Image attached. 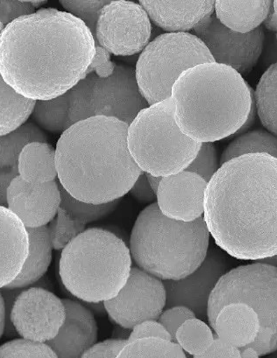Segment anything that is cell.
I'll list each match as a JSON object with an SVG mask.
<instances>
[{"label": "cell", "instance_id": "obj_40", "mask_svg": "<svg viewBox=\"0 0 277 358\" xmlns=\"http://www.w3.org/2000/svg\"><path fill=\"white\" fill-rule=\"evenodd\" d=\"M117 64L111 61V54L105 48L96 47V54L88 69L87 74L94 73L99 78H106L113 76Z\"/></svg>", "mask_w": 277, "mask_h": 358}, {"label": "cell", "instance_id": "obj_8", "mask_svg": "<svg viewBox=\"0 0 277 358\" xmlns=\"http://www.w3.org/2000/svg\"><path fill=\"white\" fill-rule=\"evenodd\" d=\"M245 303L261 322L257 339L251 344L260 356L277 350V268L262 262L241 266L220 278L208 303L207 319L213 328L225 306Z\"/></svg>", "mask_w": 277, "mask_h": 358}, {"label": "cell", "instance_id": "obj_11", "mask_svg": "<svg viewBox=\"0 0 277 358\" xmlns=\"http://www.w3.org/2000/svg\"><path fill=\"white\" fill-rule=\"evenodd\" d=\"M150 17L138 3L110 1L100 13L95 41L110 54L131 57L141 53L150 43Z\"/></svg>", "mask_w": 277, "mask_h": 358}, {"label": "cell", "instance_id": "obj_45", "mask_svg": "<svg viewBox=\"0 0 277 358\" xmlns=\"http://www.w3.org/2000/svg\"><path fill=\"white\" fill-rule=\"evenodd\" d=\"M264 25L270 31L276 33L277 40V1L272 2L268 18L265 20Z\"/></svg>", "mask_w": 277, "mask_h": 358}, {"label": "cell", "instance_id": "obj_38", "mask_svg": "<svg viewBox=\"0 0 277 358\" xmlns=\"http://www.w3.org/2000/svg\"><path fill=\"white\" fill-rule=\"evenodd\" d=\"M36 12L30 1H0V22L4 29L15 20Z\"/></svg>", "mask_w": 277, "mask_h": 358}, {"label": "cell", "instance_id": "obj_4", "mask_svg": "<svg viewBox=\"0 0 277 358\" xmlns=\"http://www.w3.org/2000/svg\"><path fill=\"white\" fill-rule=\"evenodd\" d=\"M175 120L199 143L232 137L247 121L251 87L228 66L208 62L183 73L172 87Z\"/></svg>", "mask_w": 277, "mask_h": 358}, {"label": "cell", "instance_id": "obj_10", "mask_svg": "<svg viewBox=\"0 0 277 358\" xmlns=\"http://www.w3.org/2000/svg\"><path fill=\"white\" fill-rule=\"evenodd\" d=\"M66 95L69 128L94 117L117 118L129 126L138 113L148 106L138 90L134 69L122 64H117L109 78L90 73Z\"/></svg>", "mask_w": 277, "mask_h": 358}, {"label": "cell", "instance_id": "obj_43", "mask_svg": "<svg viewBox=\"0 0 277 358\" xmlns=\"http://www.w3.org/2000/svg\"><path fill=\"white\" fill-rule=\"evenodd\" d=\"M129 193L138 203L152 204L157 200V194L151 189L150 183L148 182L147 173L144 172L138 177Z\"/></svg>", "mask_w": 277, "mask_h": 358}, {"label": "cell", "instance_id": "obj_5", "mask_svg": "<svg viewBox=\"0 0 277 358\" xmlns=\"http://www.w3.org/2000/svg\"><path fill=\"white\" fill-rule=\"evenodd\" d=\"M210 236L203 217L189 222L173 220L154 203L141 212L132 229V259L159 280H182L202 265Z\"/></svg>", "mask_w": 277, "mask_h": 358}, {"label": "cell", "instance_id": "obj_24", "mask_svg": "<svg viewBox=\"0 0 277 358\" xmlns=\"http://www.w3.org/2000/svg\"><path fill=\"white\" fill-rule=\"evenodd\" d=\"M271 6L272 1H216L214 12L228 29L247 34L265 22Z\"/></svg>", "mask_w": 277, "mask_h": 358}, {"label": "cell", "instance_id": "obj_47", "mask_svg": "<svg viewBox=\"0 0 277 358\" xmlns=\"http://www.w3.org/2000/svg\"><path fill=\"white\" fill-rule=\"evenodd\" d=\"M132 329L123 328V327L119 326V328L115 329L113 331V339L127 341L129 339Z\"/></svg>", "mask_w": 277, "mask_h": 358}, {"label": "cell", "instance_id": "obj_52", "mask_svg": "<svg viewBox=\"0 0 277 358\" xmlns=\"http://www.w3.org/2000/svg\"><path fill=\"white\" fill-rule=\"evenodd\" d=\"M3 29H4V26H3L2 23L0 22V34H1Z\"/></svg>", "mask_w": 277, "mask_h": 358}, {"label": "cell", "instance_id": "obj_16", "mask_svg": "<svg viewBox=\"0 0 277 358\" xmlns=\"http://www.w3.org/2000/svg\"><path fill=\"white\" fill-rule=\"evenodd\" d=\"M61 205L60 185L54 182L30 183L16 176L6 190V207L27 229L48 226Z\"/></svg>", "mask_w": 277, "mask_h": 358}, {"label": "cell", "instance_id": "obj_15", "mask_svg": "<svg viewBox=\"0 0 277 358\" xmlns=\"http://www.w3.org/2000/svg\"><path fill=\"white\" fill-rule=\"evenodd\" d=\"M228 268L229 263L224 252L216 248L210 249L195 272L182 280L164 281L166 307H185L204 321L207 318L211 294Z\"/></svg>", "mask_w": 277, "mask_h": 358}, {"label": "cell", "instance_id": "obj_21", "mask_svg": "<svg viewBox=\"0 0 277 358\" xmlns=\"http://www.w3.org/2000/svg\"><path fill=\"white\" fill-rule=\"evenodd\" d=\"M213 329L217 338L240 350L257 339L261 322L254 309L236 302L221 308Z\"/></svg>", "mask_w": 277, "mask_h": 358}, {"label": "cell", "instance_id": "obj_50", "mask_svg": "<svg viewBox=\"0 0 277 358\" xmlns=\"http://www.w3.org/2000/svg\"><path fill=\"white\" fill-rule=\"evenodd\" d=\"M257 262L268 264V265L275 266L277 268V255L272 257V258L263 259Z\"/></svg>", "mask_w": 277, "mask_h": 358}, {"label": "cell", "instance_id": "obj_12", "mask_svg": "<svg viewBox=\"0 0 277 358\" xmlns=\"http://www.w3.org/2000/svg\"><path fill=\"white\" fill-rule=\"evenodd\" d=\"M192 30L209 50L214 62L228 66L242 76L255 68L264 45L262 27L247 34L235 32L223 25L215 15L207 16Z\"/></svg>", "mask_w": 277, "mask_h": 358}, {"label": "cell", "instance_id": "obj_27", "mask_svg": "<svg viewBox=\"0 0 277 358\" xmlns=\"http://www.w3.org/2000/svg\"><path fill=\"white\" fill-rule=\"evenodd\" d=\"M256 154L269 155L277 159V136L267 130L249 131L227 145L221 155L220 165L241 156Z\"/></svg>", "mask_w": 277, "mask_h": 358}, {"label": "cell", "instance_id": "obj_13", "mask_svg": "<svg viewBox=\"0 0 277 358\" xmlns=\"http://www.w3.org/2000/svg\"><path fill=\"white\" fill-rule=\"evenodd\" d=\"M164 281L138 267H132L122 289L104 302L106 311L116 324L128 329L146 321H158L166 307Z\"/></svg>", "mask_w": 277, "mask_h": 358}, {"label": "cell", "instance_id": "obj_14", "mask_svg": "<svg viewBox=\"0 0 277 358\" xmlns=\"http://www.w3.org/2000/svg\"><path fill=\"white\" fill-rule=\"evenodd\" d=\"M64 302L51 292L29 287L17 295L9 319L22 339L47 343L57 336L65 321Z\"/></svg>", "mask_w": 277, "mask_h": 358}, {"label": "cell", "instance_id": "obj_17", "mask_svg": "<svg viewBox=\"0 0 277 358\" xmlns=\"http://www.w3.org/2000/svg\"><path fill=\"white\" fill-rule=\"evenodd\" d=\"M206 187V180L190 172L162 177L157 203L162 213L173 220L196 221L204 215Z\"/></svg>", "mask_w": 277, "mask_h": 358}, {"label": "cell", "instance_id": "obj_26", "mask_svg": "<svg viewBox=\"0 0 277 358\" xmlns=\"http://www.w3.org/2000/svg\"><path fill=\"white\" fill-rule=\"evenodd\" d=\"M36 101L15 92L0 75V136L13 133L32 116Z\"/></svg>", "mask_w": 277, "mask_h": 358}, {"label": "cell", "instance_id": "obj_6", "mask_svg": "<svg viewBox=\"0 0 277 358\" xmlns=\"http://www.w3.org/2000/svg\"><path fill=\"white\" fill-rule=\"evenodd\" d=\"M132 269L129 248L106 229H85L62 250L59 274L69 293L86 303L116 297Z\"/></svg>", "mask_w": 277, "mask_h": 358}, {"label": "cell", "instance_id": "obj_39", "mask_svg": "<svg viewBox=\"0 0 277 358\" xmlns=\"http://www.w3.org/2000/svg\"><path fill=\"white\" fill-rule=\"evenodd\" d=\"M146 338H159L167 341H172L171 335H169L164 327L157 321H146L135 326L132 329L128 343L134 342V341L146 339ZM173 342V341H172Z\"/></svg>", "mask_w": 277, "mask_h": 358}, {"label": "cell", "instance_id": "obj_35", "mask_svg": "<svg viewBox=\"0 0 277 358\" xmlns=\"http://www.w3.org/2000/svg\"><path fill=\"white\" fill-rule=\"evenodd\" d=\"M215 145L211 142L201 144L199 152L185 171L196 173L208 183L220 169Z\"/></svg>", "mask_w": 277, "mask_h": 358}, {"label": "cell", "instance_id": "obj_30", "mask_svg": "<svg viewBox=\"0 0 277 358\" xmlns=\"http://www.w3.org/2000/svg\"><path fill=\"white\" fill-rule=\"evenodd\" d=\"M116 358H187L178 343L159 338H146L127 343Z\"/></svg>", "mask_w": 277, "mask_h": 358}, {"label": "cell", "instance_id": "obj_9", "mask_svg": "<svg viewBox=\"0 0 277 358\" xmlns=\"http://www.w3.org/2000/svg\"><path fill=\"white\" fill-rule=\"evenodd\" d=\"M214 62L195 34L166 33L150 41L138 57L135 78L148 106L171 97L172 87L183 72Z\"/></svg>", "mask_w": 277, "mask_h": 358}, {"label": "cell", "instance_id": "obj_1", "mask_svg": "<svg viewBox=\"0 0 277 358\" xmlns=\"http://www.w3.org/2000/svg\"><path fill=\"white\" fill-rule=\"evenodd\" d=\"M96 47L80 20L57 9H39L3 29L0 75L26 99H57L85 78Z\"/></svg>", "mask_w": 277, "mask_h": 358}, {"label": "cell", "instance_id": "obj_32", "mask_svg": "<svg viewBox=\"0 0 277 358\" xmlns=\"http://www.w3.org/2000/svg\"><path fill=\"white\" fill-rule=\"evenodd\" d=\"M214 340L215 337L211 327L197 317L183 323L176 335V343L183 351L194 357L204 353Z\"/></svg>", "mask_w": 277, "mask_h": 358}, {"label": "cell", "instance_id": "obj_28", "mask_svg": "<svg viewBox=\"0 0 277 358\" xmlns=\"http://www.w3.org/2000/svg\"><path fill=\"white\" fill-rule=\"evenodd\" d=\"M255 100L262 126L277 136V62L262 75L256 87Z\"/></svg>", "mask_w": 277, "mask_h": 358}, {"label": "cell", "instance_id": "obj_23", "mask_svg": "<svg viewBox=\"0 0 277 358\" xmlns=\"http://www.w3.org/2000/svg\"><path fill=\"white\" fill-rule=\"evenodd\" d=\"M29 236V253L22 272L6 289H24L32 286L47 273L52 260V246L48 226L27 229Z\"/></svg>", "mask_w": 277, "mask_h": 358}, {"label": "cell", "instance_id": "obj_25", "mask_svg": "<svg viewBox=\"0 0 277 358\" xmlns=\"http://www.w3.org/2000/svg\"><path fill=\"white\" fill-rule=\"evenodd\" d=\"M18 176L30 183H47L57 178L55 149L47 142L24 145L18 159Z\"/></svg>", "mask_w": 277, "mask_h": 358}, {"label": "cell", "instance_id": "obj_51", "mask_svg": "<svg viewBox=\"0 0 277 358\" xmlns=\"http://www.w3.org/2000/svg\"><path fill=\"white\" fill-rule=\"evenodd\" d=\"M31 4L34 6V8H40L41 6L46 5L47 1H30Z\"/></svg>", "mask_w": 277, "mask_h": 358}, {"label": "cell", "instance_id": "obj_49", "mask_svg": "<svg viewBox=\"0 0 277 358\" xmlns=\"http://www.w3.org/2000/svg\"><path fill=\"white\" fill-rule=\"evenodd\" d=\"M147 178L148 183H150L151 189L154 190V192L155 194H157L159 185H160V183L162 182V177L155 176L150 175V173H147Z\"/></svg>", "mask_w": 277, "mask_h": 358}, {"label": "cell", "instance_id": "obj_37", "mask_svg": "<svg viewBox=\"0 0 277 358\" xmlns=\"http://www.w3.org/2000/svg\"><path fill=\"white\" fill-rule=\"evenodd\" d=\"M195 317V314L190 309L178 306L162 312L158 321L171 335L173 342L176 343V332L180 327L188 320Z\"/></svg>", "mask_w": 277, "mask_h": 358}, {"label": "cell", "instance_id": "obj_34", "mask_svg": "<svg viewBox=\"0 0 277 358\" xmlns=\"http://www.w3.org/2000/svg\"><path fill=\"white\" fill-rule=\"evenodd\" d=\"M0 358H57L47 343L15 339L0 346Z\"/></svg>", "mask_w": 277, "mask_h": 358}, {"label": "cell", "instance_id": "obj_31", "mask_svg": "<svg viewBox=\"0 0 277 358\" xmlns=\"http://www.w3.org/2000/svg\"><path fill=\"white\" fill-rule=\"evenodd\" d=\"M60 190V208L72 220L85 226L90 222L101 220V219L108 217L120 204V200L104 204L85 203V201H79L71 196L61 185Z\"/></svg>", "mask_w": 277, "mask_h": 358}, {"label": "cell", "instance_id": "obj_41", "mask_svg": "<svg viewBox=\"0 0 277 358\" xmlns=\"http://www.w3.org/2000/svg\"><path fill=\"white\" fill-rule=\"evenodd\" d=\"M127 341L110 339L95 344L81 358H116Z\"/></svg>", "mask_w": 277, "mask_h": 358}, {"label": "cell", "instance_id": "obj_3", "mask_svg": "<svg viewBox=\"0 0 277 358\" xmlns=\"http://www.w3.org/2000/svg\"><path fill=\"white\" fill-rule=\"evenodd\" d=\"M127 130V124L109 117H90L68 128L55 148L59 184L85 203L120 200L143 173L128 150Z\"/></svg>", "mask_w": 277, "mask_h": 358}, {"label": "cell", "instance_id": "obj_29", "mask_svg": "<svg viewBox=\"0 0 277 358\" xmlns=\"http://www.w3.org/2000/svg\"><path fill=\"white\" fill-rule=\"evenodd\" d=\"M32 117L41 130L64 133L68 127V99L66 93L57 99L36 101Z\"/></svg>", "mask_w": 277, "mask_h": 358}, {"label": "cell", "instance_id": "obj_19", "mask_svg": "<svg viewBox=\"0 0 277 358\" xmlns=\"http://www.w3.org/2000/svg\"><path fill=\"white\" fill-rule=\"evenodd\" d=\"M29 253V232L8 207L0 205V289L19 276Z\"/></svg>", "mask_w": 277, "mask_h": 358}, {"label": "cell", "instance_id": "obj_20", "mask_svg": "<svg viewBox=\"0 0 277 358\" xmlns=\"http://www.w3.org/2000/svg\"><path fill=\"white\" fill-rule=\"evenodd\" d=\"M150 20L167 33H187L213 15L215 1H140Z\"/></svg>", "mask_w": 277, "mask_h": 358}, {"label": "cell", "instance_id": "obj_2", "mask_svg": "<svg viewBox=\"0 0 277 358\" xmlns=\"http://www.w3.org/2000/svg\"><path fill=\"white\" fill-rule=\"evenodd\" d=\"M204 220L217 246L241 260L277 255V159L241 156L207 183Z\"/></svg>", "mask_w": 277, "mask_h": 358}, {"label": "cell", "instance_id": "obj_48", "mask_svg": "<svg viewBox=\"0 0 277 358\" xmlns=\"http://www.w3.org/2000/svg\"><path fill=\"white\" fill-rule=\"evenodd\" d=\"M241 358H260V355L254 348L247 346L240 349Z\"/></svg>", "mask_w": 277, "mask_h": 358}, {"label": "cell", "instance_id": "obj_42", "mask_svg": "<svg viewBox=\"0 0 277 358\" xmlns=\"http://www.w3.org/2000/svg\"><path fill=\"white\" fill-rule=\"evenodd\" d=\"M193 358H241V353L237 348L215 338L212 345L204 353Z\"/></svg>", "mask_w": 277, "mask_h": 358}, {"label": "cell", "instance_id": "obj_7", "mask_svg": "<svg viewBox=\"0 0 277 358\" xmlns=\"http://www.w3.org/2000/svg\"><path fill=\"white\" fill-rule=\"evenodd\" d=\"M201 144L180 130L171 97L141 110L128 126L132 158L141 171L152 176L166 177L185 171Z\"/></svg>", "mask_w": 277, "mask_h": 358}, {"label": "cell", "instance_id": "obj_36", "mask_svg": "<svg viewBox=\"0 0 277 358\" xmlns=\"http://www.w3.org/2000/svg\"><path fill=\"white\" fill-rule=\"evenodd\" d=\"M110 1H60L67 13L76 17L91 31L95 36L97 23L102 9Z\"/></svg>", "mask_w": 277, "mask_h": 358}, {"label": "cell", "instance_id": "obj_22", "mask_svg": "<svg viewBox=\"0 0 277 358\" xmlns=\"http://www.w3.org/2000/svg\"><path fill=\"white\" fill-rule=\"evenodd\" d=\"M47 142L43 130L34 123H27L13 133L0 136V205L6 204V190L18 176V159L24 145L30 142Z\"/></svg>", "mask_w": 277, "mask_h": 358}, {"label": "cell", "instance_id": "obj_18", "mask_svg": "<svg viewBox=\"0 0 277 358\" xmlns=\"http://www.w3.org/2000/svg\"><path fill=\"white\" fill-rule=\"evenodd\" d=\"M66 316L57 336L48 342L57 358H81L98 340L94 315L78 301L64 299Z\"/></svg>", "mask_w": 277, "mask_h": 358}, {"label": "cell", "instance_id": "obj_33", "mask_svg": "<svg viewBox=\"0 0 277 358\" xmlns=\"http://www.w3.org/2000/svg\"><path fill=\"white\" fill-rule=\"evenodd\" d=\"M86 226L72 220L61 208L57 215L48 225L53 249L64 250L69 243L85 231Z\"/></svg>", "mask_w": 277, "mask_h": 358}, {"label": "cell", "instance_id": "obj_46", "mask_svg": "<svg viewBox=\"0 0 277 358\" xmlns=\"http://www.w3.org/2000/svg\"><path fill=\"white\" fill-rule=\"evenodd\" d=\"M6 319V314L5 300L4 297H3L1 292H0V338H1V336H3V334H4L5 331Z\"/></svg>", "mask_w": 277, "mask_h": 358}, {"label": "cell", "instance_id": "obj_44", "mask_svg": "<svg viewBox=\"0 0 277 358\" xmlns=\"http://www.w3.org/2000/svg\"><path fill=\"white\" fill-rule=\"evenodd\" d=\"M251 93H252V106H251V110L250 113H249L248 117L247 118V121H246L245 124L240 130L237 131V133H235L233 136L230 138H236L238 136H241V135L244 134L246 133H248L249 131V129L253 127V124L255 122V118L256 116H258L257 115V110H256V104H255V92L254 90L251 88Z\"/></svg>", "mask_w": 277, "mask_h": 358}]
</instances>
